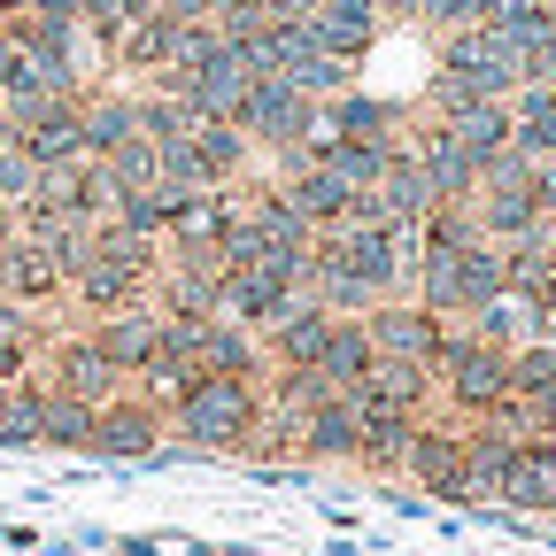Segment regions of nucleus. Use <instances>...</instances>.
I'll list each match as a JSON object with an SVG mask.
<instances>
[{"instance_id": "1", "label": "nucleus", "mask_w": 556, "mask_h": 556, "mask_svg": "<svg viewBox=\"0 0 556 556\" xmlns=\"http://www.w3.org/2000/svg\"><path fill=\"white\" fill-rule=\"evenodd\" d=\"M526 86L518 47L495 24H456L441 31V70H433V116H456L471 101H510Z\"/></svg>"}, {"instance_id": "2", "label": "nucleus", "mask_w": 556, "mask_h": 556, "mask_svg": "<svg viewBox=\"0 0 556 556\" xmlns=\"http://www.w3.org/2000/svg\"><path fill=\"white\" fill-rule=\"evenodd\" d=\"M263 426V379H186L170 394V433L193 441L201 456H248Z\"/></svg>"}, {"instance_id": "3", "label": "nucleus", "mask_w": 556, "mask_h": 556, "mask_svg": "<svg viewBox=\"0 0 556 556\" xmlns=\"http://www.w3.org/2000/svg\"><path fill=\"white\" fill-rule=\"evenodd\" d=\"M409 294L426 302L433 317L464 325L479 302H495L503 294V248L495 240H464V248H426L409 270Z\"/></svg>"}, {"instance_id": "4", "label": "nucleus", "mask_w": 556, "mask_h": 556, "mask_svg": "<svg viewBox=\"0 0 556 556\" xmlns=\"http://www.w3.org/2000/svg\"><path fill=\"white\" fill-rule=\"evenodd\" d=\"M232 124L248 131V148H255V155H270L278 170H302V155L325 139V109H317L309 93H294L287 78H255Z\"/></svg>"}, {"instance_id": "5", "label": "nucleus", "mask_w": 556, "mask_h": 556, "mask_svg": "<svg viewBox=\"0 0 556 556\" xmlns=\"http://www.w3.org/2000/svg\"><path fill=\"white\" fill-rule=\"evenodd\" d=\"M433 379H441V402L464 417V426L503 417V402H510V356H503V348H486V340H471L464 325H448Z\"/></svg>"}, {"instance_id": "6", "label": "nucleus", "mask_w": 556, "mask_h": 556, "mask_svg": "<svg viewBox=\"0 0 556 556\" xmlns=\"http://www.w3.org/2000/svg\"><path fill=\"white\" fill-rule=\"evenodd\" d=\"M170 433V402H155L148 387H124L116 402H101L93 417V448L86 456H109V464H139V456H155Z\"/></svg>"}, {"instance_id": "7", "label": "nucleus", "mask_w": 556, "mask_h": 556, "mask_svg": "<svg viewBox=\"0 0 556 556\" xmlns=\"http://www.w3.org/2000/svg\"><path fill=\"white\" fill-rule=\"evenodd\" d=\"M39 371H47V379H54L62 394H78V402H93V409H101V402H116V394L131 387V379H124V371H116V364L101 356V340H93L86 325H62V332L47 340V356H39Z\"/></svg>"}, {"instance_id": "8", "label": "nucleus", "mask_w": 556, "mask_h": 556, "mask_svg": "<svg viewBox=\"0 0 556 556\" xmlns=\"http://www.w3.org/2000/svg\"><path fill=\"white\" fill-rule=\"evenodd\" d=\"M294 294H309V287H294L278 263H225L217 317H232V325H248V332H270L278 317L294 309Z\"/></svg>"}, {"instance_id": "9", "label": "nucleus", "mask_w": 556, "mask_h": 556, "mask_svg": "<svg viewBox=\"0 0 556 556\" xmlns=\"http://www.w3.org/2000/svg\"><path fill=\"white\" fill-rule=\"evenodd\" d=\"M364 332H371L379 356H394V364H441L448 317H433L417 294H394V302H379V309L364 317Z\"/></svg>"}, {"instance_id": "10", "label": "nucleus", "mask_w": 556, "mask_h": 556, "mask_svg": "<svg viewBox=\"0 0 556 556\" xmlns=\"http://www.w3.org/2000/svg\"><path fill=\"white\" fill-rule=\"evenodd\" d=\"M186 356H193V371L201 379H263V332H248V325H232V317H193V332H186Z\"/></svg>"}, {"instance_id": "11", "label": "nucleus", "mask_w": 556, "mask_h": 556, "mask_svg": "<svg viewBox=\"0 0 556 556\" xmlns=\"http://www.w3.org/2000/svg\"><path fill=\"white\" fill-rule=\"evenodd\" d=\"M402 479L417 486V495H433V503H464V426H417L409 456H402Z\"/></svg>"}, {"instance_id": "12", "label": "nucleus", "mask_w": 556, "mask_h": 556, "mask_svg": "<svg viewBox=\"0 0 556 556\" xmlns=\"http://www.w3.org/2000/svg\"><path fill=\"white\" fill-rule=\"evenodd\" d=\"M70 309H86V325L93 317H116V309H131V302H155V270H139V263H116V255H93L78 278H70V294H62Z\"/></svg>"}, {"instance_id": "13", "label": "nucleus", "mask_w": 556, "mask_h": 556, "mask_svg": "<svg viewBox=\"0 0 556 556\" xmlns=\"http://www.w3.org/2000/svg\"><path fill=\"white\" fill-rule=\"evenodd\" d=\"M70 287H62V270L47 263V248L39 240H24V232H0V302L9 309H54Z\"/></svg>"}, {"instance_id": "14", "label": "nucleus", "mask_w": 556, "mask_h": 556, "mask_svg": "<svg viewBox=\"0 0 556 556\" xmlns=\"http://www.w3.org/2000/svg\"><path fill=\"white\" fill-rule=\"evenodd\" d=\"M402 148L417 155V170H426L433 178V201H456V208H471V193H479V163L464 155V139L433 116L426 131H417V139H402Z\"/></svg>"}, {"instance_id": "15", "label": "nucleus", "mask_w": 556, "mask_h": 556, "mask_svg": "<svg viewBox=\"0 0 556 556\" xmlns=\"http://www.w3.org/2000/svg\"><path fill=\"white\" fill-rule=\"evenodd\" d=\"M86 332L101 340V356H109L124 379H139V371L155 364V348H163V309H155V302H131V309H116V317H93Z\"/></svg>"}, {"instance_id": "16", "label": "nucleus", "mask_w": 556, "mask_h": 556, "mask_svg": "<svg viewBox=\"0 0 556 556\" xmlns=\"http://www.w3.org/2000/svg\"><path fill=\"white\" fill-rule=\"evenodd\" d=\"M16 148L39 163V170H62V163H86V101H47L24 131Z\"/></svg>"}, {"instance_id": "17", "label": "nucleus", "mask_w": 556, "mask_h": 556, "mask_svg": "<svg viewBox=\"0 0 556 556\" xmlns=\"http://www.w3.org/2000/svg\"><path fill=\"white\" fill-rule=\"evenodd\" d=\"M302 464H364V417L348 394H332L302 417Z\"/></svg>"}, {"instance_id": "18", "label": "nucleus", "mask_w": 556, "mask_h": 556, "mask_svg": "<svg viewBox=\"0 0 556 556\" xmlns=\"http://www.w3.org/2000/svg\"><path fill=\"white\" fill-rule=\"evenodd\" d=\"M131 139H148L139 131V86H93L86 93V155L109 163V155L131 148Z\"/></svg>"}, {"instance_id": "19", "label": "nucleus", "mask_w": 556, "mask_h": 556, "mask_svg": "<svg viewBox=\"0 0 556 556\" xmlns=\"http://www.w3.org/2000/svg\"><path fill=\"white\" fill-rule=\"evenodd\" d=\"M302 163H309V170H325V178H332L348 201H356V193H371V186L387 178L394 148H371V139H332V131H325V139H317V148H309Z\"/></svg>"}, {"instance_id": "20", "label": "nucleus", "mask_w": 556, "mask_h": 556, "mask_svg": "<svg viewBox=\"0 0 556 556\" xmlns=\"http://www.w3.org/2000/svg\"><path fill=\"white\" fill-rule=\"evenodd\" d=\"M325 332H332V309H325L317 294H294V309L263 332V356H270V371H287V364H317Z\"/></svg>"}, {"instance_id": "21", "label": "nucleus", "mask_w": 556, "mask_h": 556, "mask_svg": "<svg viewBox=\"0 0 556 556\" xmlns=\"http://www.w3.org/2000/svg\"><path fill=\"white\" fill-rule=\"evenodd\" d=\"M433 394H441L433 364H394V356H379V364H371V379L356 387V402H379V409H402V417H426V409H433Z\"/></svg>"}, {"instance_id": "22", "label": "nucleus", "mask_w": 556, "mask_h": 556, "mask_svg": "<svg viewBox=\"0 0 556 556\" xmlns=\"http://www.w3.org/2000/svg\"><path fill=\"white\" fill-rule=\"evenodd\" d=\"M503 503H510V510H533V518L556 510V441H518V448H510Z\"/></svg>"}, {"instance_id": "23", "label": "nucleus", "mask_w": 556, "mask_h": 556, "mask_svg": "<svg viewBox=\"0 0 556 556\" xmlns=\"http://www.w3.org/2000/svg\"><path fill=\"white\" fill-rule=\"evenodd\" d=\"M379 208H387V225H402V232H417V225L441 208V201H433V178L417 170L409 148H394V163H387V178H379Z\"/></svg>"}, {"instance_id": "24", "label": "nucleus", "mask_w": 556, "mask_h": 556, "mask_svg": "<svg viewBox=\"0 0 556 556\" xmlns=\"http://www.w3.org/2000/svg\"><path fill=\"white\" fill-rule=\"evenodd\" d=\"M371 364H379V348H371L364 317H332V332H325V348H317V371H325L340 394H356V387L371 379Z\"/></svg>"}, {"instance_id": "25", "label": "nucleus", "mask_w": 556, "mask_h": 556, "mask_svg": "<svg viewBox=\"0 0 556 556\" xmlns=\"http://www.w3.org/2000/svg\"><path fill=\"white\" fill-rule=\"evenodd\" d=\"M325 131L332 139H371V148H402V116L387 101H371L364 86H348L340 101H325Z\"/></svg>"}, {"instance_id": "26", "label": "nucleus", "mask_w": 556, "mask_h": 556, "mask_svg": "<svg viewBox=\"0 0 556 556\" xmlns=\"http://www.w3.org/2000/svg\"><path fill=\"white\" fill-rule=\"evenodd\" d=\"M348 402H356V394H348ZM356 417H364V464L379 479H402V456H409V441H417L426 417H402V409H379V402H356Z\"/></svg>"}, {"instance_id": "27", "label": "nucleus", "mask_w": 556, "mask_h": 556, "mask_svg": "<svg viewBox=\"0 0 556 556\" xmlns=\"http://www.w3.org/2000/svg\"><path fill=\"white\" fill-rule=\"evenodd\" d=\"M270 186H278V201H287V208H294V217H302L309 232H332V225L348 217V193H340L325 170H309V163H302V170H278Z\"/></svg>"}, {"instance_id": "28", "label": "nucleus", "mask_w": 556, "mask_h": 556, "mask_svg": "<svg viewBox=\"0 0 556 556\" xmlns=\"http://www.w3.org/2000/svg\"><path fill=\"white\" fill-rule=\"evenodd\" d=\"M302 31L317 39V54H340V62H364L379 47V16L371 9H325V0H317Z\"/></svg>"}, {"instance_id": "29", "label": "nucleus", "mask_w": 556, "mask_h": 556, "mask_svg": "<svg viewBox=\"0 0 556 556\" xmlns=\"http://www.w3.org/2000/svg\"><path fill=\"white\" fill-rule=\"evenodd\" d=\"M464 332H471V340H486V348H503V356H510V348H526V340L541 332V309H533L526 294H510V287H503L495 302H479V309L464 317Z\"/></svg>"}, {"instance_id": "30", "label": "nucleus", "mask_w": 556, "mask_h": 556, "mask_svg": "<svg viewBox=\"0 0 556 556\" xmlns=\"http://www.w3.org/2000/svg\"><path fill=\"white\" fill-rule=\"evenodd\" d=\"M193 155H201V178H208V186H225V193L255 170V148H248V131H240V124H193Z\"/></svg>"}, {"instance_id": "31", "label": "nucleus", "mask_w": 556, "mask_h": 556, "mask_svg": "<svg viewBox=\"0 0 556 556\" xmlns=\"http://www.w3.org/2000/svg\"><path fill=\"white\" fill-rule=\"evenodd\" d=\"M54 332H62V325H39L31 309H0V387H16V379H31Z\"/></svg>"}, {"instance_id": "32", "label": "nucleus", "mask_w": 556, "mask_h": 556, "mask_svg": "<svg viewBox=\"0 0 556 556\" xmlns=\"http://www.w3.org/2000/svg\"><path fill=\"white\" fill-rule=\"evenodd\" d=\"M93 402H78V394H62L54 379H47V394H39V448H93Z\"/></svg>"}, {"instance_id": "33", "label": "nucleus", "mask_w": 556, "mask_h": 556, "mask_svg": "<svg viewBox=\"0 0 556 556\" xmlns=\"http://www.w3.org/2000/svg\"><path fill=\"white\" fill-rule=\"evenodd\" d=\"M456 139H464V155L486 170L503 148H510V101H471V109H456V116H441Z\"/></svg>"}, {"instance_id": "34", "label": "nucleus", "mask_w": 556, "mask_h": 556, "mask_svg": "<svg viewBox=\"0 0 556 556\" xmlns=\"http://www.w3.org/2000/svg\"><path fill=\"white\" fill-rule=\"evenodd\" d=\"M39 394H47V371H31L0 394V448H39Z\"/></svg>"}, {"instance_id": "35", "label": "nucleus", "mask_w": 556, "mask_h": 556, "mask_svg": "<svg viewBox=\"0 0 556 556\" xmlns=\"http://www.w3.org/2000/svg\"><path fill=\"white\" fill-rule=\"evenodd\" d=\"M109 225H124V232H139V240H163V232H170V201H163V186H131V193H116Z\"/></svg>"}, {"instance_id": "36", "label": "nucleus", "mask_w": 556, "mask_h": 556, "mask_svg": "<svg viewBox=\"0 0 556 556\" xmlns=\"http://www.w3.org/2000/svg\"><path fill=\"white\" fill-rule=\"evenodd\" d=\"M155 9H163V0H78V31L109 54V39H116L131 16H155Z\"/></svg>"}, {"instance_id": "37", "label": "nucleus", "mask_w": 556, "mask_h": 556, "mask_svg": "<svg viewBox=\"0 0 556 556\" xmlns=\"http://www.w3.org/2000/svg\"><path fill=\"white\" fill-rule=\"evenodd\" d=\"M139 131H148L155 148H170V139H186V131H193V109H186L178 93H155V86H139Z\"/></svg>"}, {"instance_id": "38", "label": "nucleus", "mask_w": 556, "mask_h": 556, "mask_svg": "<svg viewBox=\"0 0 556 556\" xmlns=\"http://www.w3.org/2000/svg\"><path fill=\"white\" fill-rule=\"evenodd\" d=\"M533 387H556V340L533 332L526 348H510V394H533Z\"/></svg>"}, {"instance_id": "39", "label": "nucleus", "mask_w": 556, "mask_h": 556, "mask_svg": "<svg viewBox=\"0 0 556 556\" xmlns=\"http://www.w3.org/2000/svg\"><path fill=\"white\" fill-rule=\"evenodd\" d=\"M24 201H39V163H31V155L16 148V139H9V148H0V208L16 217Z\"/></svg>"}, {"instance_id": "40", "label": "nucleus", "mask_w": 556, "mask_h": 556, "mask_svg": "<svg viewBox=\"0 0 556 556\" xmlns=\"http://www.w3.org/2000/svg\"><path fill=\"white\" fill-rule=\"evenodd\" d=\"M109 178H116V193H131V186H155V139H131L124 155H109Z\"/></svg>"}, {"instance_id": "41", "label": "nucleus", "mask_w": 556, "mask_h": 556, "mask_svg": "<svg viewBox=\"0 0 556 556\" xmlns=\"http://www.w3.org/2000/svg\"><path fill=\"white\" fill-rule=\"evenodd\" d=\"M232 9V0H163V16H178V24H217Z\"/></svg>"}, {"instance_id": "42", "label": "nucleus", "mask_w": 556, "mask_h": 556, "mask_svg": "<svg viewBox=\"0 0 556 556\" xmlns=\"http://www.w3.org/2000/svg\"><path fill=\"white\" fill-rule=\"evenodd\" d=\"M533 201H541V217H556V155L533 163Z\"/></svg>"}, {"instance_id": "43", "label": "nucleus", "mask_w": 556, "mask_h": 556, "mask_svg": "<svg viewBox=\"0 0 556 556\" xmlns=\"http://www.w3.org/2000/svg\"><path fill=\"white\" fill-rule=\"evenodd\" d=\"M394 16H417V24H441L448 0H394Z\"/></svg>"}, {"instance_id": "44", "label": "nucleus", "mask_w": 556, "mask_h": 556, "mask_svg": "<svg viewBox=\"0 0 556 556\" xmlns=\"http://www.w3.org/2000/svg\"><path fill=\"white\" fill-rule=\"evenodd\" d=\"M16 78H24V54H16V47H9V31H0V93H9V86H16Z\"/></svg>"}, {"instance_id": "45", "label": "nucleus", "mask_w": 556, "mask_h": 556, "mask_svg": "<svg viewBox=\"0 0 556 556\" xmlns=\"http://www.w3.org/2000/svg\"><path fill=\"white\" fill-rule=\"evenodd\" d=\"M325 9H371L379 16V0H325Z\"/></svg>"}, {"instance_id": "46", "label": "nucleus", "mask_w": 556, "mask_h": 556, "mask_svg": "<svg viewBox=\"0 0 556 556\" xmlns=\"http://www.w3.org/2000/svg\"><path fill=\"white\" fill-rule=\"evenodd\" d=\"M541 24H548V39H556V0H541Z\"/></svg>"}, {"instance_id": "47", "label": "nucleus", "mask_w": 556, "mask_h": 556, "mask_svg": "<svg viewBox=\"0 0 556 556\" xmlns=\"http://www.w3.org/2000/svg\"><path fill=\"white\" fill-rule=\"evenodd\" d=\"M0 309H9V302H0Z\"/></svg>"}]
</instances>
